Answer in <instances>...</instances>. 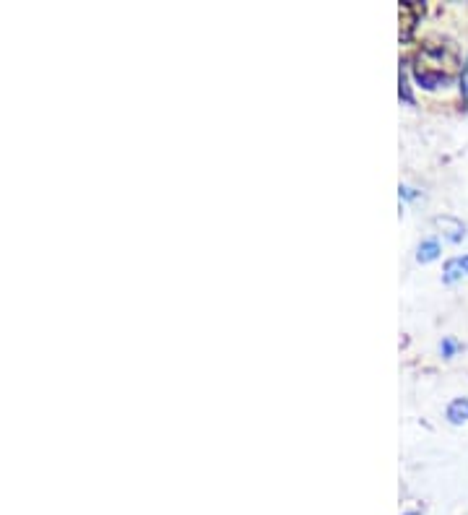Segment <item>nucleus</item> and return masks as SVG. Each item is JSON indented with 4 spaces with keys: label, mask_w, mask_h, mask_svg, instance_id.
<instances>
[{
    "label": "nucleus",
    "mask_w": 468,
    "mask_h": 515,
    "mask_svg": "<svg viewBox=\"0 0 468 515\" xmlns=\"http://www.w3.org/2000/svg\"><path fill=\"white\" fill-rule=\"evenodd\" d=\"M458 71H463V63L453 40H427L411 58L414 81L427 92L453 84Z\"/></svg>",
    "instance_id": "nucleus-1"
},
{
    "label": "nucleus",
    "mask_w": 468,
    "mask_h": 515,
    "mask_svg": "<svg viewBox=\"0 0 468 515\" xmlns=\"http://www.w3.org/2000/svg\"><path fill=\"white\" fill-rule=\"evenodd\" d=\"M424 16V3H401V40L409 42L414 37V29L419 27V21Z\"/></svg>",
    "instance_id": "nucleus-2"
},
{
    "label": "nucleus",
    "mask_w": 468,
    "mask_h": 515,
    "mask_svg": "<svg viewBox=\"0 0 468 515\" xmlns=\"http://www.w3.org/2000/svg\"><path fill=\"white\" fill-rule=\"evenodd\" d=\"M463 276H468V255L450 258V261L445 263V274H442L445 284H453V281L463 279Z\"/></svg>",
    "instance_id": "nucleus-3"
},
{
    "label": "nucleus",
    "mask_w": 468,
    "mask_h": 515,
    "mask_svg": "<svg viewBox=\"0 0 468 515\" xmlns=\"http://www.w3.org/2000/svg\"><path fill=\"white\" fill-rule=\"evenodd\" d=\"M448 422L450 424L468 422V398H455L453 404L448 406Z\"/></svg>",
    "instance_id": "nucleus-4"
},
{
    "label": "nucleus",
    "mask_w": 468,
    "mask_h": 515,
    "mask_svg": "<svg viewBox=\"0 0 468 515\" xmlns=\"http://www.w3.org/2000/svg\"><path fill=\"white\" fill-rule=\"evenodd\" d=\"M437 255H440V242L424 240L422 245H419V253H416V258H419V263H429V261H435Z\"/></svg>",
    "instance_id": "nucleus-5"
},
{
    "label": "nucleus",
    "mask_w": 468,
    "mask_h": 515,
    "mask_svg": "<svg viewBox=\"0 0 468 515\" xmlns=\"http://www.w3.org/2000/svg\"><path fill=\"white\" fill-rule=\"evenodd\" d=\"M409 63L403 60L401 63V99L403 102H414V97H411V86H409Z\"/></svg>",
    "instance_id": "nucleus-6"
},
{
    "label": "nucleus",
    "mask_w": 468,
    "mask_h": 515,
    "mask_svg": "<svg viewBox=\"0 0 468 515\" xmlns=\"http://www.w3.org/2000/svg\"><path fill=\"white\" fill-rule=\"evenodd\" d=\"M461 94H463V102L468 107V55L463 60V71H461Z\"/></svg>",
    "instance_id": "nucleus-7"
},
{
    "label": "nucleus",
    "mask_w": 468,
    "mask_h": 515,
    "mask_svg": "<svg viewBox=\"0 0 468 515\" xmlns=\"http://www.w3.org/2000/svg\"><path fill=\"white\" fill-rule=\"evenodd\" d=\"M455 349H458V344H455L453 339H445V341H442V354H445V357H450V354H453Z\"/></svg>",
    "instance_id": "nucleus-8"
}]
</instances>
